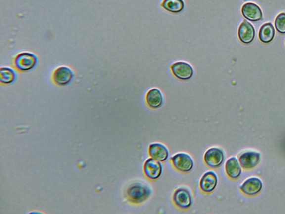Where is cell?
Segmentation results:
<instances>
[{"label":"cell","instance_id":"cell-1","mask_svg":"<svg viewBox=\"0 0 285 214\" xmlns=\"http://www.w3.org/2000/svg\"><path fill=\"white\" fill-rule=\"evenodd\" d=\"M151 193L150 187L142 183H135L128 187L127 191L128 199L136 204L145 202L149 198Z\"/></svg>","mask_w":285,"mask_h":214},{"label":"cell","instance_id":"cell-2","mask_svg":"<svg viewBox=\"0 0 285 214\" xmlns=\"http://www.w3.org/2000/svg\"><path fill=\"white\" fill-rule=\"evenodd\" d=\"M171 160L173 166L181 172H189L193 168V160L188 154H178L174 156Z\"/></svg>","mask_w":285,"mask_h":214},{"label":"cell","instance_id":"cell-3","mask_svg":"<svg viewBox=\"0 0 285 214\" xmlns=\"http://www.w3.org/2000/svg\"><path fill=\"white\" fill-rule=\"evenodd\" d=\"M204 160L208 167L212 168L219 167L224 162V152L220 149L213 147L207 151Z\"/></svg>","mask_w":285,"mask_h":214},{"label":"cell","instance_id":"cell-4","mask_svg":"<svg viewBox=\"0 0 285 214\" xmlns=\"http://www.w3.org/2000/svg\"><path fill=\"white\" fill-rule=\"evenodd\" d=\"M171 69L175 77L182 80L190 79L194 74L192 67L185 62H177L172 65Z\"/></svg>","mask_w":285,"mask_h":214},{"label":"cell","instance_id":"cell-5","mask_svg":"<svg viewBox=\"0 0 285 214\" xmlns=\"http://www.w3.org/2000/svg\"><path fill=\"white\" fill-rule=\"evenodd\" d=\"M37 63V57L29 53H21L15 59L17 69L21 71H28L34 68Z\"/></svg>","mask_w":285,"mask_h":214},{"label":"cell","instance_id":"cell-6","mask_svg":"<svg viewBox=\"0 0 285 214\" xmlns=\"http://www.w3.org/2000/svg\"><path fill=\"white\" fill-rule=\"evenodd\" d=\"M144 172L150 180H157L162 173V164L153 158L149 159L144 164Z\"/></svg>","mask_w":285,"mask_h":214},{"label":"cell","instance_id":"cell-7","mask_svg":"<svg viewBox=\"0 0 285 214\" xmlns=\"http://www.w3.org/2000/svg\"><path fill=\"white\" fill-rule=\"evenodd\" d=\"M242 13L246 19L256 22L261 20L263 18L262 12L259 6L253 3H247L243 6Z\"/></svg>","mask_w":285,"mask_h":214},{"label":"cell","instance_id":"cell-8","mask_svg":"<svg viewBox=\"0 0 285 214\" xmlns=\"http://www.w3.org/2000/svg\"><path fill=\"white\" fill-rule=\"evenodd\" d=\"M255 37V30L253 25L247 21H244L238 29V37L244 44L251 43Z\"/></svg>","mask_w":285,"mask_h":214},{"label":"cell","instance_id":"cell-9","mask_svg":"<svg viewBox=\"0 0 285 214\" xmlns=\"http://www.w3.org/2000/svg\"><path fill=\"white\" fill-rule=\"evenodd\" d=\"M260 161V154L254 151H248L240 155L239 162L245 169H251L257 166Z\"/></svg>","mask_w":285,"mask_h":214},{"label":"cell","instance_id":"cell-10","mask_svg":"<svg viewBox=\"0 0 285 214\" xmlns=\"http://www.w3.org/2000/svg\"><path fill=\"white\" fill-rule=\"evenodd\" d=\"M173 202L177 207L187 209L191 205V197L190 192L185 189H179L173 195Z\"/></svg>","mask_w":285,"mask_h":214},{"label":"cell","instance_id":"cell-11","mask_svg":"<svg viewBox=\"0 0 285 214\" xmlns=\"http://www.w3.org/2000/svg\"><path fill=\"white\" fill-rule=\"evenodd\" d=\"M262 188V183L260 178L251 177L245 181L240 187L243 193L248 195H255L260 193Z\"/></svg>","mask_w":285,"mask_h":214},{"label":"cell","instance_id":"cell-12","mask_svg":"<svg viewBox=\"0 0 285 214\" xmlns=\"http://www.w3.org/2000/svg\"><path fill=\"white\" fill-rule=\"evenodd\" d=\"M217 185V177L212 171L204 174L200 181V187L204 193H211L216 188Z\"/></svg>","mask_w":285,"mask_h":214},{"label":"cell","instance_id":"cell-13","mask_svg":"<svg viewBox=\"0 0 285 214\" xmlns=\"http://www.w3.org/2000/svg\"><path fill=\"white\" fill-rule=\"evenodd\" d=\"M149 153L151 158L160 162L165 161L169 156V152L167 147L159 143L151 144L149 147Z\"/></svg>","mask_w":285,"mask_h":214},{"label":"cell","instance_id":"cell-14","mask_svg":"<svg viewBox=\"0 0 285 214\" xmlns=\"http://www.w3.org/2000/svg\"><path fill=\"white\" fill-rule=\"evenodd\" d=\"M73 77L72 71L67 67H60L58 68L53 74V80L60 86H65L71 82Z\"/></svg>","mask_w":285,"mask_h":214},{"label":"cell","instance_id":"cell-15","mask_svg":"<svg viewBox=\"0 0 285 214\" xmlns=\"http://www.w3.org/2000/svg\"><path fill=\"white\" fill-rule=\"evenodd\" d=\"M146 100L151 108L158 109L163 104L162 94L157 88L151 89L147 93Z\"/></svg>","mask_w":285,"mask_h":214},{"label":"cell","instance_id":"cell-16","mask_svg":"<svg viewBox=\"0 0 285 214\" xmlns=\"http://www.w3.org/2000/svg\"><path fill=\"white\" fill-rule=\"evenodd\" d=\"M225 169L227 175L233 179L238 178L242 172L238 160L235 157L231 158L227 160Z\"/></svg>","mask_w":285,"mask_h":214},{"label":"cell","instance_id":"cell-17","mask_svg":"<svg viewBox=\"0 0 285 214\" xmlns=\"http://www.w3.org/2000/svg\"><path fill=\"white\" fill-rule=\"evenodd\" d=\"M275 35V30L271 23L263 25L259 31V38L264 43H269L273 40Z\"/></svg>","mask_w":285,"mask_h":214},{"label":"cell","instance_id":"cell-18","mask_svg":"<svg viewBox=\"0 0 285 214\" xmlns=\"http://www.w3.org/2000/svg\"><path fill=\"white\" fill-rule=\"evenodd\" d=\"M161 6L168 12L177 13L184 10L185 3L183 0H164Z\"/></svg>","mask_w":285,"mask_h":214},{"label":"cell","instance_id":"cell-19","mask_svg":"<svg viewBox=\"0 0 285 214\" xmlns=\"http://www.w3.org/2000/svg\"><path fill=\"white\" fill-rule=\"evenodd\" d=\"M15 78V73L11 69L4 68L0 71V80L4 84L12 83Z\"/></svg>","mask_w":285,"mask_h":214},{"label":"cell","instance_id":"cell-20","mask_svg":"<svg viewBox=\"0 0 285 214\" xmlns=\"http://www.w3.org/2000/svg\"><path fill=\"white\" fill-rule=\"evenodd\" d=\"M276 30L280 34H285V13H281L275 21Z\"/></svg>","mask_w":285,"mask_h":214},{"label":"cell","instance_id":"cell-21","mask_svg":"<svg viewBox=\"0 0 285 214\" xmlns=\"http://www.w3.org/2000/svg\"><path fill=\"white\" fill-rule=\"evenodd\" d=\"M245 1H246V0H245Z\"/></svg>","mask_w":285,"mask_h":214}]
</instances>
